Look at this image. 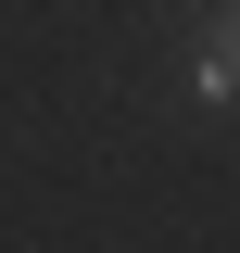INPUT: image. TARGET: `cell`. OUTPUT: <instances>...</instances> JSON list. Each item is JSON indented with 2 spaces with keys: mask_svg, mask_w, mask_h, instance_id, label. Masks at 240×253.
<instances>
[{
  "mask_svg": "<svg viewBox=\"0 0 240 253\" xmlns=\"http://www.w3.org/2000/svg\"><path fill=\"white\" fill-rule=\"evenodd\" d=\"M215 76H228V89H240V0H228V13H215Z\"/></svg>",
  "mask_w": 240,
  "mask_h": 253,
  "instance_id": "obj_1",
  "label": "cell"
}]
</instances>
